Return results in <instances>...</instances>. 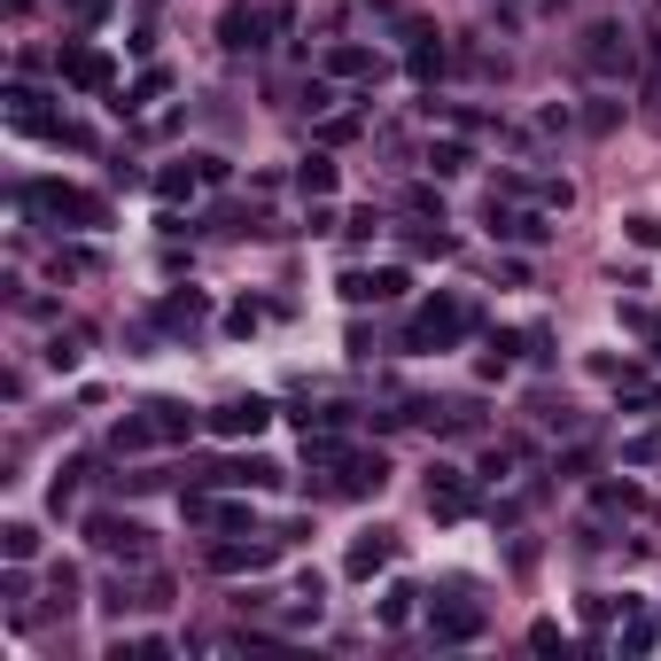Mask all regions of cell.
Listing matches in <instances>:
<instances>
[{
  "mask_svg": "<svg viewBox=\"0 0 661 661\" xmlns=\"http://www.w3.org/2000/svg\"><path fill=\"white\" fill-rule=\"evenodd\" d=\"M646 335H653V343H661V319H653V327H646Z\"/></svg>",
  "mask_w": 661,
  "mask_h": 661,
  "instance_id": "41",
  "label": "cell"
},
{
  "mask_svg": "<svg viewBox=\"0 0 661 661\" xmlns=\"http://www.w3.org/2000/svg\"><path fill=\"white\" fill-rule=\"evenodd\" d=\"M187 522H195V529H241V522H250V506H233V499H187Z\"/></svg>",
  "mask_w": 661,
  "mask_h": 661,
  "instance_id": "19",
  "label": "cell"
},
{
  "mask_svg": "<svg viewBox=\"0 0 661 661\" xmlns=\"http://www.w3.org/2000/svg\"><path fill=\"white\" fill-rule=\"evenodd\" d=\"M319 70H327V78H381V55H374V47H358V39H335Z\"/></svg>",
  "mask_w": 661,
  "mask_h": 661,
  "instance_id": "17",
  "label": "cell"
},
{
  "mask_svg": "<svg viewBox=\"0 0 661 661\" xmlns=\"http://www.w3.org/2000/svg\"><path fill=\"white\" fill-rule=\"evenodd\" d=\"M16 203H32V210H47V218H70V226H102V203H94L87 187H55V180H39V187H16Z\"/></svg>",
  "mask_w": 661,
  "mask_h": 661,
  "instance_id": "5",
  "label": "cell"
},
{
  "mask_svg": "<svg viewBox=\"0 0 661 661\" xmlns=\"http://www.w3.org/2000/svg\"><path fill=\"white\" fill-rule=\"evenodd\" d=\"M0 552H9V560H32V552H39V529H32V522H9V529H0Z\"/></svg>",
  "mask_w": 661,
  "mask_h": 661,
  "instance_id": "28",
  "label": "cell"
},
{
  "mask_svg": "<svg viewBox=\"0 0 661 661\" xmlns=\"http://www.w3.org/2000/svg\"><path fill=\"white\" fill-rule=\"evenodd\" d=\"M482 226H490V241H522V250L552 241V210H522V203H499V195H490Z\"/></svg>",
  "mask_w": 661,
  "mask_h": 661,
  "instance_id": "4",
  "label": "cell"
},
{
  "mask_svg": "<svg viewBox=\"0 0 661 661\" xmlns=\"http://www.w3.org/2000/svg\"><path fill=\"white\" fill-rule=\"evenodd\" d=\"M404 39H412V47H404V70L421 78V87L452 70V47H444V32H429V24H404Z\"/></svg>",
  "mask_w": 661,
  "mask_h": 661,
  "instance_id": "10",
  "label": "cell"
},
{
  "mask_svg": "<svg viewBox=\"0 0 661 661\" xmlns=\"http://www.w3.org/2000/svg\"><path fill=\"white\" fill-rule=\"evenodd\" d=\"M389 560H397V529H366V537H358V545L343 552V568L358 575V584H366V575H381Z\"/></svg>",
  "mask_w": 661,
  "mask_h": 661,
  "instance_id": "13",
  "label": "cell"
},
{
  "mask_svg": "<svg viewBox=\"0 0 661 661\" xmlns=\"http://www.w3.org/2000/svg\"><path fill=\"white\" fill-rule=\"evenodd\" d=\"M55 70L70 78L78 94H102V87H110V55H102V47H87V39H62V55H55Z\"/></svg>",
  "mask_w": 661,
  "mask_h": 661,
  "instance_id": "8",
  "label": "cell"
},
{
  "mask_svg": "<svg viewBox=\"0 0 661 661\" xmlns=\"http://www.w3.org/2000/svg\"><path fill=\"white\" fill-rule=\"evenodd\" d=\"M600 506H607V514H646V499H638L630 482H607V490H600Z\"/></svg>",
  "mask_w": 661,
  "mask_h": 661,
  "instance_id": "31",
  "label": "cell"
},
{
  "mask_svg": "<svg viewBox=\"0 0 661 661\" xmlns=\"http://www.w3.org/2000/svg\"><path fill=\"white\" fill-rule=\"evenodd\" d=\"M374 615H381V630H404V623H412V615H421V592H412V584H389V592H381V607H374Z\"/></svg>",
  "mask_w": 661,
  "mask_h": 661,
  "instance_id": "22",
  "label": "cell"
},
{
  "mask_svg": "<svg viewBox=\"0 0 661 661\" xmlns=\"http://www.w3.org/2000/svg\"><path fill=\"white\" fill-rule=\"evenodd\" d=\"M467 163H475V156H467V140H429V172H436V180H459Z\"/></svg>",
  "mask_w": 661,
  "mask_h": 661,
  "instance_id": "25",
  "label": "cell"
},
{
  "mask_svg": "<svg viewBox=\"0 0 661 661\" xmlns=\"http://www.w3.org/2000/svg\"><path fill=\"white\" fill-rule=\"evenodd\" d=\"M70 273H102V250H87V241H70V250H55V281Z\"/></svg>",
  "mask_w": 661,
  "mask_h": 661,
  "instance_id": "27",
  "label": "cell"
},
{
  "mask_svg": "<svg viewBox=\"0 0 661 661\" xmlns=\"http://www.w3.org/2000/svg\"><path fill=\"white\" fill-rule=\"evenodd\" d=\"M529 203H537V210H568L575 187H568V180H529Z\"/></svg>",
  "mask_w": 661,
  "mask_h": 661,
  "instance_id": "29",
  "label": "cell"
},
{
  "mask_svg": "<svg viewBox=\"0 0 661 661\" xmlns=\"http://www.w3.org/2000/svg\"><path fill=\"white\" fill-rule=\"evenodd\" d=\"M459 335H475V304L436 296V304H421V311H412V327H404V351H452Z\"/></svg>",
  "mask_w": 661,
  "mask_h": 661,
  "instance_id": "2",
  "label": "cell"
},
{
  "mask_svg": "<svg viewBox=\"0 0 661 661\" xmlns=\"http://www.w3.org/2000/svg\"><path fill=\"white\" fill-rule=\"evenodd\" d=\"M467 506H475V490H467V467H444V459H436V467H429V514L459 522Z\"/></svg>",
  "mask_w": 661,
  "mask_h": 661,
  "instance_id": "11",
  "label": "cell"
},
{
  "mask_svg": "<svg viewBox=\"0 0 661 661\" xmlns=\"http://www.w3.org/2000/svg\"><path fill=\"white\" fill-rule=\"evenodd\" d=\"M226 327H233V335H258L265 311H258V304H233V311H226Z\"/></svg>",
  "mask_w": 661,
  "mask_h": 661,
  "instance_id": "34",
  "label": "cell"
},
{
  "mask_svg": "<svg viewBox=\"0 0 661 661\" xmlns=\"http://www.w3.org/2000/svg\"><path fill=\"white\" fill-rule=\"evenodd\" d=\"M265 429H273V404H265V397H226V404L210 412V436H233V444H241V436H265Z\"/></svg>",
  "mask_w": 661,
  "mask_h": 661,
  "instance_id": "7",
  "label": "cell"
},
{
  "mask_svg": "<svg viewBox=\"0 0 661 661\" xmlns=\"http://www.w3.org/2000/svg\"><path fill=\"white\" fill-rule=\"evenodd\" d=\"M615 646H623V653H646V646H653V623H630V630H623Z\"/></svg>",
  "mask_w": 661,
  "mask_h": 661,
  "instance_id": "39",
  "label": "cell"
},
{
  "mask_svg": "<svg viewBox=\"0 0 661 661\" xmlns=\"http://www.w3.org/2000/svg\"><path fill=\"white\" fill-rule=\"evenodd\" d=\"M452 62H459L467 78H506V47H482V39H459Z\"/></svg>",
  "mask_w": 661,
  "mask_h": 661,
  "instance_id": "18",
  "label": "cell"
},
{
  "mask_svg": "<svg viewBox=\"0 0 661 661\" xmlns=\"http://www.w3.org/2000/svg\"><path fill=\"white\" fill-rule=\"evenodd\" d=\"M87 545L110 552V560H148V529H140L133 514H94V522H87Z\"/></svg>",
  "mask_w": 661,
  "mask_h": 661,
  "instance_id": "6",
  "label": "cell"
},
{
  "mask_svg": "<svg viewBox=\"0 0 661 661\" xmlns=\"http://www.w3.org/2000/svg\"><path fill=\"white\" fill-rule=\"evenodd\" d=\"M381 482H389V459H381V452H374V459H366V452H343L335 475L311 482V490H319V499H366V490H381Z\"/></svg>",
  "mask_w": 661,
  "mask_h": 661,
  "instance_id": "3",
  "label": "cell"
},
{
  "mask_svg": "<svg viewBox=\"0 0 661 661\" xmlns=\"http://www.w3.org/2000/svg\"><path fill=\"white\" fill-rule=\"evenodd\" d=\"M343 233H351V241H374V233H381V218H374V210H351V226H343Z\"/></svg>",
  "mask_w": 661,
  "mask_h": 661,
  "instance_id": "38",
  "label": "cell"
},
{
  "mask_svg": "<svg viewBox=\"0 0 661 661\" xmlns=\"http://www.w3.org/2000/svg\"><path fill=\"white\" fill-rule=\"evenodd\" d=\"M148 421H156V444L195 436V412H187V404H172V397H156V404H148Z\"/></svg>",
  "mask_w": 661,
  "mask_h": 661,
  "instance_id": "20",
  "label": "cell"
},
{
  "mask_svg": "<svg viewBox=\"0 0 661 661\" xmlns=\"http://www.w3.org/2000/svg\"><path fill=\"white\" fill-rule=\"evenodd\" d=\"M537 421L568 436V429H575V404H568V397H537Z\"/></svg>",
  "mask_w": 661,
  "mask_h": 661,
  "instance_id": "30",
  "label": "cell"
},
{
  "mask_svg": "<svg viewBox=\"0 0 661 661\" xmlns=\"http://www.w3.org/2000/svg\"><path fill=\"white\" fill-rule=\"evenodd\" d=\"M195 187H203V163H195V156L172 163V172H156V195H163V203H187Z\"/></svg>",
  "mask_w": 661,
  "mask_h": 661,
  "instance_id": "23",
  "label": "cell"
},
{
  "mask_svg": "<svg viewBox=\"0 0 661 661\" xmlns=\"http://www.w3.org/2000/svg\"><path fill=\"white\" fill-rule=\"evenodd\" d=\"M9 16H32V0H9Z\"/></svg>",
  "mask_w": 661,
  "mask_h": 661,
  "instance_id": "40",
  "label": "cell"
},
{
  "mask_svg": "<svg viewBox=\"0 0 661 661\" xmlns=\"http://www.w3.org/2000/svg\"><path fill=\"white\" fill-rule=\"evenodd\" d=\"M429 638H436V646L482 638V607H475V600H436V607H429Z\"/></svg>",
  "mask_w": 661,
  "mask_h": 661,
  "instance_id": "9",
  "label": "cell"
},
{
  "mask_svg": "<svg viewBox=\"0 0 661 661\" xmlns=\"http://www.w3.org/2000/svg\"><path fill=\"white\" fill-rule=\"evenodd\" d=\"M404 296V273L381 265V273H343V304H397Z\"/></svg>",
  "mask_w": 661,
  "mask_h": 661,
  "instance_id": "14",
  "label": "cell"
},
{
  "mask_svg": "<svg viewBox=\"0 0 661 661\" xmlns=\"http://www.w3.org/2000/svg\"><path fill=\"white\" fill-rule=\"evenodd\" d=\"M630 241H638V250H661V218L638 210V218H630Z\"/></svg>",
  "mask_w": 661,
  "mask_h": 661,
  "instance_id": "36",
  "label": "cell"
},
{
  "mask_svg": "<svg viewBox=\"0 0 661 661\" xmlns=\"http://www.w3.org/2000/svg\"><path fill=\"white\" fill-rule=\"evenodd\" d=\"M163 87H172V78H163V70H148V78H140V87H133V94H125V102H117V110H148V102H156V94H163Z\"/></svg>",
  "mask_w": 661,
  "mask_h": 661,
  "instance_id": "32",
  "label": "cell"
},
{
  "mask_svg": "<svg viewBox=\"0 0 661 661\" xmlns=\"http://www.w3.org/2000/svg\"><path fill=\"white\" fill-rule=\"evenodd\" d=\"M110 9H117V0H70V16H78V24H102Z\"/></svg>",
  "mask_w": 661,
  "mask_h": 661,
  "instance_id": "37",
  "label": "cell"
},
{
  "mask_svg": "<svg viewBox=\"0 0 661 661\" xmlns=\"http://www.w3.org/2000/svg\"><path fill=\"white\" fill-rule=\"evenodd\" d=\"M335 180H343V163H335V156H304V163H296V187H304L311 203H319V195H335Z\"/></svg>",
  "mask_w": 661,
  "mask_h": 661,
  "instance_id": "21",
  "label": "cell"
},
{
  "mask_svg": "<svg viewBox=\"0 0 661 661\" xmlns=\"http://www.w3.org/2000/svg\"><path fill=\"white\" fill-rule=\"evenodd\" d=\"M47 366L70 374V366H78V335H55V343H47Z\"/></svg>",
  "mask_w": 661,
  "mask_h": 661,
  "instance_id": "35",
  "label": "cell"
},
{
  "mask_svg": "<svg viewBox=\"0 0 661 661\" xmlns=\"http://www.w3.org/2000/svg\"><path fill=\"white\" fill-rule=\"evenodd\" d=\"M203 319H210V296L203 288H172V296L156 304V327H172V335H180V327H203Z\"/></svg>",
  "mask_w": 661,
  "mask_h": 661,
  "instance_id": "16",
  "label": "cell"
},
{
  "mask_svg": "<svg viewBox=\"0 0 661 661\" xmlns=\"http://www.w3.org/2000/svg\"><path fill=\"white\" fill-rule=\"evenodd\" d=\"M522 459H529V444H522V436H514V444H490V452H482V482H506Z\"/></svg>",
  "mask_w": 661,
  "mask_h": 661,
  "instance_id": "26",
  "label": "cell"
},
{
  "mask_svg": "<svg viewBox=\"0 0 661 661\" xmlns=\"http://www.w3.org/2000/svg\"><path fill=\"white\" fill-rule=\"evenodd\" d=\"M265 32H273V16H265V9H226V16H218V39H226L233 55L265 47Z\"/></svg>",
  "mask_w": 661,
  "mask_h": 661,
  "instance_id": "15",
  "label": "cell"
},
{
  "mask_svg": "<svg viewBox=\"0 0 661 661\" xmlns=\"http://www.w3.org/2000/svg\"><path fill=\"white\" fill-rule=\"evenodd\" d=\"M452 250H459L452 233H412V258H452Z\"/></svg>",
  "mask_w": 661,
  "mask_h": 661,
  "instance_id": "33",
  "label": "cell"
},
{
  "mask_svg": "<svg viewBox=\"0 0 661 661\" xmlns=\"http://www.w3.org/2000/svg\"><path fill=\"white\" fill-rule=\"evenodd\" d=\"M148 444H156V421H148V404H140V421H117L110 452H117V459H133V452H148Z\"/></svg>",
  "mask_w": 661,
  "mask_h": 661,
  "instance_id": "24",
  "label": "cell"
},
{
  "mask_svg": "<svg viewBox=\"0 0 661 661\" xmlns=\"http://www.w3.org/2000/svg\"><path fill=\"white\" fill-rule=\"evenodd\" d=\"M281 545H288V537H258V545H210V568H218V575H258V568H273V560H281Z\"/></svg>",
  "mask_w": 661,
  "mask_h": 661,
  "instance_id": "12",
  "label": "cell"
},
{
  "mask_svg": "<svg viewBox=\"0 0 661 661\" xmlns=\"http://www.w3.org/2000/svg\"><path fill=\"white\" fill-rule=\"evenodd\" d=\"M575 70L600 78V87H623V78L638 70V39L623 16H592L584 32H575Z\"/></svg>",
  "mask_w": 661,
  "mask_h": 661,
  "instance_id": "1",
  "label": "cell"
}]
</instances>
